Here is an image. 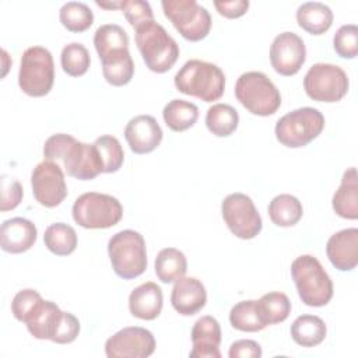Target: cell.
<instances>
[{
    "label": "cell",
    "mask_w": 358,
    "mask_h": 358,
    "mask_svg": "<svg viewBox=\"0 0 358 358\" xmlns=\"http://www.w3.org/2000/svg\"><path fill=\"white\" fill-rule=\"evenodd\" d=\"M298 25L312 35L324 34L333 24V11L320 1H306L296 8Z\"/></svg>",
    "instance_id": "24"
},
{
    "label": "cell",
    "mask_w": 358,
    "mask_h": 358,
    "mask_svg": "<svg viewBox=\"0 0 358 358\" xmlns=\"http://www.w3.org/2000/svg\"><path fill=\"white\" fill-rule=\"evenodd\" d=\"M165 17L187 41L204 39L211 29V15L206 7L194 0H162Z\"/></svg>",
    "instance_id": "10"
},
{
    "label": "cell",
    "mask_w": 358,
    "mask_h": 358,
    "mask_svg": "<svg viewBox=\"0 0 358 358\" xmlns=\"http://www.w3.org/2000/svg\"><path fill=\"white\" fill-rule=\"evenodd\" d=\"M239 123L238 110L228 103H214L207 109L206 126L217 137L231 136Z\"/></svg>",
    "instance_id": "30"
},
{
    "label": "cell",
    "mask_w": 358,
    "mask_h": 358,
    "mask_svg": "<svg viewBox=\"0 0 358 358\" xmlns=\"http://www.w3.org/2000/svg\"><path fill=\"white\" fill-rule=\"evenodd\" d=\"M221 214L228 229L241 239H253L262 231V217L248 194H228L221 203Z\"/></svg>",
    "instance_id": "12"
},
{
    "label": "cell",
    "mask_w": 358,
    "mask_h": 358,
    "mask_svg": "<svg viewBox=\"0 0 358 358\" xmlns=\"http://www.w3.org/2000/svg\"><path fill=\"white\" fill-rule=\"evenodd\" d=\"M155 350L152 333L144 327H124L110 336L105 343L108 358H147Z\"/></svg>",
    "instance_id": "14"
},
{
    "label": "cell",
    "mask_w": 358,
    "mask_h": 358,
    "mask_svg": "<svg viewBox=\"0 0 358 358\" xmlns=\"http://www.w3.org/2000/svg\"><path fill=\"white\" fill-rule=\"evenodd\" d=\"M94 46L101 60L129 50V35L117 24H103L94 34Z\"/></svg>",
    "instance_id": "25"
},
{
    "label": "cell",
    "mask_w": 358,
    "mask_h": 358,
    "mask_svg": "<svg viewBox=\"0 0 358 358\" xmlns=\"http://www.w3.org/2000/svg\"><path fill=\"white\" fill-rule=\"evenodd\" d=\"M41 298H42L41 294L32 288H25L18 291L11 302V312L14 317L22 322Z\"/></svg>",
    "instance_id": "41"
},
{
    "label": "cell",
    "mask_w": 358,
    "mask_h": 358,
    "mask_svg": "<svg viewBox=\"0 0 358 358\" xmlns=\"http://www.w3.org/2000/svg\"><path fill=\"white\" fill-rule=\"evenodd\" d=\"M134 41L145 66L154 73L171 70L179 57L176 41L154 20L136 28Z\"/></svg>",
    "instance_id": "3"
},
{
    "label": "cell",
    "mask_w": 358,
    "mask_h": 358,
    "mask_svg": "<svg viewBox=\"0 0 358 358\" xmlns=\"http://www.w3.org/2000/svg\"><path fill=\"white\" fill-rule=\"evenodd\" d=\"M229 323L234 329L248 333L260 331L266 327L259 315L257 303L253 299L241 301L234 305L229 312Z\"/></svg>",
    "instance_id": "34"
},
{
    "label": "cell",
    "mask_w": 358,
    "mask_h": 358,
    "mask_svg": "<svg viewBox=\"0 0 358 358\" xmlns=\"http://www.w3.org/2000/svg\"><path fill=\"white\" fill-rule=\"evenodd\" d=\"M268 217L277 227H292L303 214L301 201L288 193L275 196L268 204Z\"/></svg>",
    "instance_id": "28"
},
{
    "label": "cell",
    "mask_w": 358,
    "mask_h": 358,
    "mask_svg": "<svg viewBox=\"0 0 358 358\" xmlns=\"http://www.w3.org/2000/svg\"><path fill=\"white\" fill-rule=\"evenodd\" d=\"M162 289L152 281L136 287L129 295L130 313L143 320H154L162 310Z\"/></svg>",
    "instance_id": "22"
},
{
    "label": "cell",
    "mask_w": 358,
    "mask_h": 358,
    "mask_svg": "<svg viewBox=\"0 0 358 358\" xmlns=\"http://www.w3.org/2000/svg\"><path fill=\"white\" fill-rule=\"evenodd\" d=\"M164 133L151 115L131 117L124 127V138L134 154H148L162 141Z\"/></svg>",
    "instance_id": "16"
},
{
    "label": "cell",
    "mask_w": 358,
    "mask_h": 358,
    "mask_svg": "<svg viewBox=\"0 0 358 358\" xmlns=\"http://www.w3.org/2000/svg\"><path fill=\"white\" fill-rule=\"evenodd\" d=\"M45 159L60 162L66 173L78 180H91L102 173V164L94 144H85L66 133L50 136L43 144Z\"/></svg>",
    "instance_id": "1"
},
{
    "label": "cell",
    "mask_w": 358,
    "mask_h": 358,
    "mask_svg": "<svg viewBox=\"0 0 358 358\" xmlns=\"http://www.w3.org/2000/svg\"><path fill=\"white\" fill-rule=\"evenodd\" d=\"M333 48L343 59H354L358 53V27L354 24L341 25L333 38Z\"/></svg>",
    "instance_id": "38"
},
{
    "label": "cell",
    "mask_w": 358,
    "mask_h": 358,
    "mask_svg": "<svg viewBox=\"0 0 358 358\" xmlns=\"http://www.w3.org/2000/svg\"><path fill=\"white\" fill-rule=\"evenodd\" d=\"M0 183H1L0 210L3 213L14 210L22 200L24 192H22L21 183L8 175H1Z\"/></svg>",
    "instance_id": "40"
},
{
    "label": "cell",
    "mask_w": 358,
    "mask_h": 358,
    "mask_svg": "<svg viewBox=\"0 0 358 358\" xmlns=\"http://www.w3.org/2000/svg\"><path fill=\"white\" fill-rule=\"evenodd\" d=\"M74 221L87 229H105L116 225L123 217L120 201L106 193L87 192L78 196L71 208Z\"/></svg>",
    "instance_id": "7"
},
{
    "label": "cell",
    "mask_w": 358,
    "mask_h": 358,
    "mask_svg": "<svg viewBox=\"0 0 358 358\" xmlns=\"http://www.w3.org/2000/svg\"><path fill=\"white\" fill-rule=\"evenodd\" d=\"M162 117L171 130L185 131L197 122L199 108L185 99H172L164 106Z\"/></svg>",
    "instance_id": "29"
},
{
    "label": "cell",
    "mask_w": 358,
    "mask_h": 358,
    "mask_svg": "<svg viewBox=\"0 0 358 358\" xmlns=\"http://www.w3.org/2000/svg\"><path fill=\"white\" fill-rule=\"evenodd\" d=\"M78 333H80V322H78V319L74 315H71L70 312H64L62 324L59 327L57 336H56L53 343H57V344L73 343L77 338Z\"/></svg>",
    "instance_id": "42"
},
{
    "label": "cell",
    "mask_w": 358,
    "mask_h": 358,
    "mask_svg": "<svg viewBox=\"0 0 358 358\" xmlns=\"http://www.w3.org/2000/svg\"><path fill=\"white\" fill-rule=\"evenodd\" d=\"M333 210L345 220L358 218V178L355 166L348 168L331 200Z\"/></svg>",
    "instance_id": "23"
},
{
    "label": "cell",
    "mask_w": 358,
    "mask_h": 358,
    "mask_svg": "<svg viewBox=\"0 0 358 358\" xmlns=\"http://www.w3.org/2000/svg\"><path fill=\"white\" fill-rule=\"evenodd\" d=\"M173 83L179 92L204 102H213L224 94L225 74L214 63L192 59L179 69Z\"/></svg>",
    "instance_id": "2"
},
{
    "label": "cell",
    "mask_w": 358,
    "mask_h": 358,
    "mask_svg": "<svg viewBox=\"0 0 358 358\" xmlns=\"http://www.w3.org/2000/svg\"><path fill=\"white\" fill-rule=\"evenodd\" d=\"M38 231L32 221L14 217L6 220L0 228L1 249L7 253H22L29 250L36 242Z\"/></svg>",
    "instance_id": "21"
},
{
    "label": "cell",
    "mask_w": 358,
    "mask_h": 358,
    "mask_svg": "<svg viewBox=\"0 0 358 358\" xmlns=\"http://www.w3.org/2000/svg\"><path fill=\"white\" fill-rule=\"evenodd\" d=\"M120 10L129 24L136 29L144 22L154 20V13L148 1L143 0H122Z\"/></svg>",
    "instance_id": "39"
},
{
    "label": "cell",
    "mask_w": 358,
    "mask_h": 358,
    "mask_svg": "<svg viewBox=\"0 0 358 358\" xmlns=\"http://www.w3.org/2000/svg\"><path fill=\"white\" fill-rule=\"evenodd\" d=\"M326 333V323L316 315L298 316L291 324V337L302 347L319 345L324 340Z\"/></svg>",
    "instance_id": "26"
},
{
    "label": "cell",
    "mask_w": 358,
    "mask_h": 358,
    "mask_svg": "<svg viewBox=\"0 0 358 358\" xmlns=\"http://www.w3.org/2000/svg\"><path fill=\"white\" fill-rule=\"evenodd\" d=\"M62 25L70 32H84L94 22L92 10L80 1H69L59 11Z\"/></svg>",
    "instance_id": "36"
},
{
    "label": "cell",
    "mask_w": 358,
    "mask_h": 358,
    "mask_svg": "<svg viewBox=\"0 0 358 358\" xmlns=\"http://www.w3.org/2000/svg\"><path fill=\"white\" fill-rule=\"evenodd\" d=\"M193 348L189 352L192 358H221V327L215 317L201 316L192 329Z\"/></svg>",
    "instance_id": "19"
},
{
    "label": "cell",
    "mask_w": 358,
    "mask_h": 358,
    "mask_svg": "<svg viewBox=\"0 0 358 358\" xmlns=\"http://www.w3.org/2000/svg\"><path fill=\"white\" fill-rule=\"evenodd\" d=\"M324 127L323 113L310 106H303L285 113L275 123L277 140L289 148H299L313 141Z\"/></svg>",
    "instance_id": "8"
},
{
    "label": "cell",
    "mask_w": 358,
    "mask_h": 358,
    "mask_svg": "<svg viewBox=\"0 0 358 358\" xmlns=\"http://www.w3.org/2000/svg\"><path fill=\"white\" fill-rule=\"evenodd\" d=\"M348 87L347 73L331 63H316L303 77L306 95L317 102H337L345 96Z\"/></svg>",
    "instance_id": "11"
},
{
    "label": "cell",
    "mask_w": 358,
    "mask_h": 358,
    "mask_svg": "<svg viewBox=\"0 0 358 358\" xmlns=\"http://www.w3.org/2000/svg\"><path fill=\"white\" fill-rule=\"evenodd\" d=\"M291 275L302 302L308 306H324L333 296V281L312 255L298 256L291 263Z\"/></svg>",
    "instance_id": "4"
},
{
    "label": "cell",
    "mask_w": 358,
    "mask_h": 358,
    "mask_svg": "<svg viewBox=\"0 0 358 358\" xmlns=\"http://www.w3.org/2000/svg\"><path fill=\"white\" fill-rule=\"evenodd\" d=\"M31 186L35 200L48 208L59 206L67 196L64 173L59 164L43 159L31 173Z\"/></svg>",
    "instance_id": "13"
},
{
    "label": "cell",
    "mask_w": 358,
    "mask_h": 358,
    "mask_svg": "<svg viewBox=\"0 0 358 358\" xmlns=\"http://www.w3.org/2000/svg\"><path fill=\"white\" fill-rule=\"evenodd\" d=\"M60 64H62L63 71L71 77L84 76L91 64L90 52L80 42L67 43L62 49Z\"/></svg>",
    "instance_id": "37"
},
{
    "label": "cell",
    "mask_w": 358,
    "mask_h": 358,
    "mask_svg": "<svg viewBox=\"0 0 358 358\" xmlns=\"http://www.w3.org/2000/svg\"><path fill=\"white\" fill-rule=\"evenodd\" d=\"M108 255L113 271L123 280L136 278L147 268L145 241L137 231L123 229L112 235Z\"/></svg>",
    "instance_id": "5"
},
{
    "label": "cell",
    "mask_w": 358,
    "mask_h": 358,
    "mask_svg": "<svg viewBox=\"0 0 358 358\" xmlns=\"http://www.w3.org/2000/svg\"><path fill=\"white\" fill-rule=\"evenodd\" d=\"M256 303L259 315L266 326L281 323L291 313V302L282 292H267L256 301Z\"/></svg>",
    "instance_id": "33"
},
{
    "label": "cell",
    "mask_w": 358,
    "mask_h": 358,
    "mask_svg": "<svg viewBox=\"0 0 358 358\" xmlns=\"http://www.w3.org/2000/svg\"><path fill=\"white\" fill-rule=\"evenodd\" d=\"M102 164V173H113L120 169L124 161V151L120 141L110 134L98 137L94 143Z\"/></svg>",
    "instance_id": "35"
},
{
    "label": "cell",
    "mask_w": 358,
    "mask_h": 358,
    "mask_svg": "<svg viewBox=\"0 0 358 358\" xmlns=\"http://www.w3.org/2000/svg\"><path fill=\"white\" fill-rule=\"evenodd\" d=\"M330 263L340 271H350L358 264V229L347 228L333 234L326 245Z\"/></svg>",
    "instance_id": "18"
},
{
    "label": "cell",
    "mask_w": 358,
    "mask_h": 358,
    "mask_svg": "<svg viewBox=\"0 0 358 358\" xmlns=\"http://www.w3.org/2000/svg\"><path fill=\"white\" fill-rule=\"evenodd\" d=\"M55 81L52 53L43 46H31L21 56L18 85L29 96H43L50 92Z\"/></svg>",
    "instance_id": "9"
},
{
    "label": "cell",
    "mask_w": 358,
    "mask_h": 358,
    "mask_svg": "<svg viewBox=\"0 0 358 358\" xmlns=\"http://www.w3.org/2000/svg\"><path fill=\"white\" fill-rule=\"evenodd\" d=\"M43 242L45 246L56 256H67L77 248V234L71 225L55 222L45 229Z\"/></svg>",
    "instance_id": "31"
},
{
    "label": "cell",
    "mask_w": 358,
    "mask_h": 358,
    "mask_svg": "<svg viewBox=\"0 0 358 358\" xmlns=\"http://www.w3.org/2000/svg\"><path fill=\"white\" fill-rule=\"evenodd\" d=\"M102 62V74L103 78L115 87L126 85L131 81L134 74V62L129 50H124L119 55L106 57Z\"/></svg>",
    "instance_id": "32"
},
{
    "label": "cell",
    "mask_w": 358,
    "mask_h": 358,
    "mask_svg": "<svg viewBox=\"0 0 358 358\" xmlns=\"http://www.w3.org/2000/svg\"><path fill=\"white\" fill-rule=\"evenodd\" d=\"M229 358H260L262 347L255 340H236L228 351Z\"/></svg>",
    "instance_id": "43"
},
{
    "label": "cell",
    "mask_w": 358,
    "mask_h": 358,
    "mask_svg": "<svg viewBox=\"0 0 358 358\" xmlns=\"http://www.w3.org/2000/svg\"><path fill=\"white\" fill-rule=\"evenodd\" d=\"M235 96L245 109L257 116L274 115L281 106L280 91L262 71L241 74L235 84Z\"/></svg>",
    "instance_id": "6"
},
{
    "label": "cell",
    "mask_w": 358,
    "mask_h": 358,
    "mask_svg": "<svg viewBox=\"0 0 358 358\" xmlns=\"http://www.w3.org/2000/svg\"><path fill=\"white\" fill-rule=\"evenodd\" d=\"M306 60V48L295 32L278 34L270 46V63L275 73L289 77L296 74Z\"/></svg>",
    "instance_id": "15"
},
{
    "label": "cell",
    "mask_w": 358,
    "mask_h": 358,
    "mask_svg": "<svg viewBox=\"0 0 358 358\" xmlns=\"http://www.w3.org/2000/svg\"><path fill=\"white\" fill-rule=\"evenodd\" d=\"M96 6L102 7V8H120L122 6V1H109V3H105V1H95Z\"/></svg>",
    "instance_id": "45"
},
{
    "label": "cell",
    "mask_w": 358,
    "mask_h": 358,
    "mask_svg": "<svg viewBox=\"0 0 358 358\" xmlns=\"http://www.w3.org/2000/svg\"><path fill=\"white\" fill-rule=\"evenodd\" d=\"M187 271V260L182 250L176 248H165L155 257V274L159 281L171 284L185 277Z\"/></svg>",
    "instance_id": "27"
},
{
    "label": "cell",
    "mask_w": 358,
    "mask_h": 358,
    "mask_svg": "<svg viewBox=\"0 0 358 358\" xmlns=\"http://www.w3.org/2000/svg\"><path fill=\"white\" fill-rule=\"evenodd\" d=\"M63 316L64 312L55 302L41 298L22 322L35 338L55 341Z\"/></svg>",
    "instance_id": "17"
},
{
    "label": "cell",
    "mask_w": 358,
    "mask_h": 358,
    "mask_svg": "<svg viewBox=\"0 0 358 358\" xmlns=\"http://www.w3.org/2000/svg\"><path fill=\"white\" fill-rule=\"evenodd\" d=\"M206 302L207 292L200 280L194 277H182L175 281L171 292V303L179 315H196L204 308Z\"/></svg>",
    "instance_id": "20"
},
{
    "label": "cell",
    "mask_w": 358,
    "mask_h": 358,
    "mask_svg": "<svg viewBox=\"0 0 358 358\" xmlns=\"http://www.w3.org/2000/svg\"><path fill=\"white\" fill-rule=\"evenodd\" d=\"M214 7L225 18H238V17H242L248 11L249 1L248 0L214 1Z\"/></svg>",
    "instance_id": "44"
}]
</instances>
